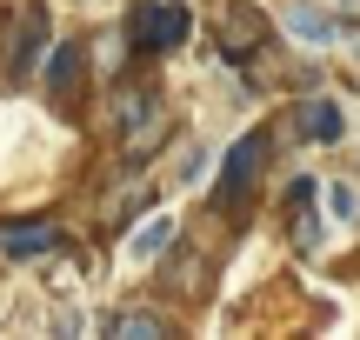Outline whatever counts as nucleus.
<instances>
[{"instance_id":"nucleus-12","label":"nucleus","mask_w":360,"mask_h":340,"mask_svg":"<svg viewBox=\"0 0 360 340\" xmlns=\"http://www.w3.org/2000/svg\"><path fill=\"white\" fill-rule=\"evenodd\" d=\"M167 240H174V227H167V221H147V227H141V234H134V240H127V254H134V261H154V254H160V247H167Z\"/></svg>"},{"instance_id":"nucleus-14","label":"nucleus","mask_w":360,"mask_h":340,"mask_svg":"<svg viewBox=\"0 0 360 340\" xmlns=\"http://www.w3.org/2000/svg\"><path fill=\"white\" fill-rule=\"evenodd\" d=\"M327 13H334V20H360V0H321Z\"/></svg>"},{"instance_id":"nucleus-3","label":"nucleus","mask_w":360,"mask_h":340,"mask_svg":"<svg viewBox=\"0 0 360 340\" xmlns=\"http://www.w3.org/2000/svg\"><path fill=\"white\" fill-rule=\"evenodd\" d=\"M260 167H267V133H247V140L227 154V167H220V207H240V200L254 194Z\"/></svg>"},{"instance_id":"nucleus-1","label":"nucleus","mask_w":360,"mask_h":340,"mask_svg":"<svg viewBox=\"0 0 360 340\" xmlns=\"http://www.w3.org/2000/svg\"><path fill=\"white\" fill-rule=\"evenodd\" d=\"M127 40L134 53H167L187 40V7L180 0H141V7L127 13Z\"/></svg>"},{"instance_id":"nucleus-7","label":"nucleus","mask_w":360,"mask_h":340,"mask_svg":"<svg viewBox=\"0 0 360 340\" xmlns=\"http://www.w3.org/2000/svg\"><path fill=\"white\" fill-rule=\"evenodd\" d=\"M40 47H47V13L27 7L20 20H13V60H7V74H13V80H27V67L40 60Z\"/></svg>"},{"instance_id":"nucleus-11","label":"nucleus","mask_w":360,"mask_h":340,"mask_svg":"<svg viewBox=\"0 0 360 340\" xmlns=\"http://www.w3.org/2000/svg\"><path fill=\"white\" fill-rule=\"evenodd\" d=\"M107 334H120V340H167L174 320H160V314H134V307H127V314L107 320Z\"/></svg>"},{"instance_id":"nucleus-6","label":"nucleus","mask_w":360,"mask_h":340,"mask_svg":"<svg viewBox=\"0 0 360 340\" xmlns=\"http://www.w3.org/2000/svg\"><path fill=\"white\" fill-rule=\"evenodd\" d=\"M87 80V47L80 40H67V47H53V67H47V87H53V107H74V87Z\"/></svg>"},{"instance_id":"nucleus-5","label":"nucleus","mask_w":360,"mask_h":340,"mask_svg":"<svg viewBox=\"0 0 360 340\" xmlns=\"http://www.w3.org/2000/svg\"><path fill=\"white\" fill-rule=\"evenodd\" d=\"M60 247V227L53 221H7L0 227V254L7 261H40V254Z\"/></svg>"},{"instance_id":"nucleus-10","label":"nucleus","mask_w":360,"mask_h":340,"mask_svg":"<svg viewBox=\"0 0 360 340\" xmlns=\"http://www.w3.org/2000/svg\"><path fill=\"white\" fill-rule=\"evenodd\" d=\"M300 133H307V140H340V107L334 100H300Z\"/></svg>"},{"instance_id":"nucleus-2","label":"nucleus","mask_w":360,"mask_h":340,"mask_svg":"<svg viewBox=\"0 0 360 340\" xmlns=\"http://www.w3.org/2000/svg\"><path fill=\"white\" fill-rule=\"evenodd\" d=\"M120 127H127V154L147 160L160 140H167L174 120H167V107H160L154 87H127V93H120Z\"/></svg>"},{"instance_id":"nucleus-4","label":"nucleus","mask_w":360,"mask_h":340,"mask_svg":"<svg viewBox=\"0 0 360 340\" xmlns=\"http://www.w3.org/2000/svg\"><path fill=\"white\" fill-rule=\"evenodd\" d=\"M220 47H227V60H254L267 47V20L254 7H220Z\"/></svg>"},{"instance_id":"nucleus-8","label":"nucleus","mask_w":360,"mask_h":340,"mask_svg":"<svg viewBox=\"0 0 360 340\" xmlns=\"http://www.w3.org/2000/svg\"><path fill=\"white\" fill-rule=\"evenodd\" d=\"M287 34H300L307 47H327L334 40V13L321 0H300V7H287Z\"/></svg>"},{"instance_id":"nucleus-13","label":"nucleus","mask_w":360,"mask_h":340,"mask_svg":"<svg viewBox=\"0 0 360 340\" xmlns=\"http://www.w3.org/2000/svg\"><path fill=\"white\" fill-rule=\"evenodd\" d=\"M327 207H334V221H354L360 200H354V187H334V194H327Z\"/></svg>"},{"instance_id":"nucleus-9","label":"nucleus","mask_w":360,"mask_h":340,"mask_svg":"<svg viewBox=\"0 0 360 340\" xmlns=\"http://www.w3.org/2000/svg\"><path fill=\"white\" fill-rule=\"evenodd\" d=\"M287 227H294L300 247H321V221H314V181H294V200H287Z\"/></svg>"}]
</instances>
